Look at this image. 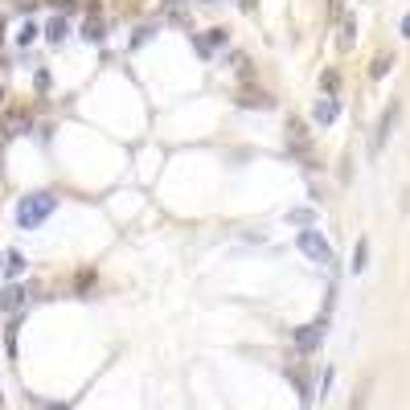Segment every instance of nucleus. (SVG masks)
Instances as JSON below:
<instances>
[{
    "instance_id": "nucleus-1",
    "label": "nucleus",
    "mask_w": 410,
    "mask_h": 410,
    "mask_svg": "<svg viewBox=\"0 0 410 410\" xmlns=\"http://www.w3.org/2000/svg\"><path fill=\"white\" fill-rule=\"evenodd\" d=\"M53 210H58V197L53 193H29L17 201V226L21 230H37Z\"/></svg>"
},
{
    "instance_id": "nucleus-2",
    "label": "nucleus",
    "mask_w": 410,
    "mask_h": 410,
    "mask_svg": "<svg viewBox=\"0 0 410 410\" xmlns=\"http://www.w3.org/2000/svg\"><path fill=\"white\" fill-rule=\"evenodd\" d=\"M398 115H402V103L394 98L386 111H382V120H378V127H373V140H369V156L378 160L382 156V148H386V140H390V132L398 127Z\"/></svg>"
},
{
    "instance_id": "nucleus-3",
    "label": "nucleus",
    "mask_w": 410,
    "mask_h": 410,
    "mask_svg": "<svg viewBox=\"0 0 410 410\" xmlns=\"http://www.w3.org/2000/svg\"><path fill=\"white\" fill-rule=\"evenodd\" d=\"M295 246H300V250H304L312 263H320V267L333 263V250H328V242H324V234H320V230H300Z\"/></svg>"
},
{
    "instance_id": "nucleus-4",
    "label": "nucleus",
    "mask_w": 410,
    "mask_h": 410,
    "mask_svg": "<svg viewBox=\"0 0 410 410\" xmlns=\"http://www.w3.org/2000/svg\"><path fill=\"white\" fill-rule=\"evenodd\" d=\"M324 328H328V320H324V316H320V320H312V324H304V328H295V349L312 353L316 345H320V337H324Z\"/></svg>"
},
{
    "instance_id": "nucleus-5",
    "label": "nucleus",
    "mask_w": 410,
    "mask_h": 410,
    "mask_svg": "<svg viewBox=\"0 0 410 410\" xmlns=\"http://www.w3.org/2000/svg\"><path fill=\"white\" fill-rule=\"evenodd\" d=\"M288 148L291 152H300L304 160H312V140H308V127H304L300 120L288 123Z\"/></svg>"
},
{
    "instance_id": "nucleus-6",
    "label": "nucleus",
    "mask_w": 410,
    "mask_h": 410,
    "mask_svg": "<svg viewBox=\"0 0 410 410\" xmlns=\"http://www.w3.org/2000/svg\"><path fill=\"white\" fill-rule=\"evenodd\" d=\"M238 107H246V111H271L275 98L267 95V91H259V87H242L238 91Z\"/></svg>"
},
{
    "instance_id": "nucleus-7",
    "label": "nucleus",
    "mask_w": 410,
    "mask_h": 410,
    "mask_svg": "<svg viewBox=\"0 0 410 410\" xmlns=\"http://www.w3.org/2000/svg\"><path fill=\"white\" fill-rule=\"evenodd\" d=\"M25 300H29V291L17 288V283H8V288L0 291V308H4L8 316H17V312H21V308H25Z\"/></svg>"
},
{
    "instance_id": "nucleus-8",
    "label": "nucleus",
    "mask_w": 410,
    "mask_h": 410,
    "mask_svg": "<svg viewBox=\"0 0 410 410\" xmlns=\"http://www.w3.org/2000/svg\"><path fill=\"white\" fill-rule=\"evenodd\" d=\"M337 120H340V98L337 95L320 98V103H316V123H324V127H328V123H337Z\"/></svg>"
},
{
    "instance_id": "nucleus-9",
    "label": "nucleus",
    "mask_w": 410,
    "mask_h": 410,
    "mask_svg": "<svg viewBox=\"0 0 410 410\" xmlns=\"http://www.w3.org/2000/svg\"><path fill=\"white\" fill-rule=\"evenodd\" d=\"M230 41V33L226 29H210L205 37H193V46H197V53H214L217 46H226Z\"/></svg>"
},
{
    "instance_id": "nucleus-10",
    "label": "nucleus",
    "mask_w": 410,
    "mask_h": 410,
    "mask_svg": "<svg viewBox=\"0 0 410 410\" xmlns=\"http://www.w3.org/2000/svg\"><path fill=\"white\" fill-rule=\"evenodd\" d=\"M66 37H70V21H66V17H53V21L46 25V41L49 46H62Z\"/></svg>"
},
{
    "instance_id": "nucleus-11",
    "label": "nucleus",
    "mask_w": 410,
    "mask_h": 410,
    "mask_svg": "<svg viewBox=\"0 0 410 410\" xmlns=\"http://www.w3.org/2000/svg\"><path fill=\"white\" fill-rule=\"evenodd\" d=\"M25 127H29V111H8V120H4V136H21Z\"/></svg>"
},
{
    "instance_id": "nucleus-12",
    "label": "nucleus",
    "mask_w": 410,
    "mask_h": 410,
    "mask_svg": "<svg viewBox=\"0 0 410 410\" xmlns=\"http://www.w3.org/2000/svg\"><path fill=\"white\" fill-rule=\"evenodd\" d=\"M353 41H357V21H353V17H340V37H337V46H340V49H353Z\"/></svg>"
},
{
    "instance_id": "nucleus-13",
    "label": "nucleus",
    "mask_w": 410,
    "mask_h": 410,
    "mask_svg": "<svg viewBox=\"0 0 410 410\" xmlns=\"http://www.w3.org/2000/svg\"><path fill=\"white\" fill-rule=\"evenodd\" d=\"M82 37H87L91 46H98V41L107 37V25H103V17H91V21L82 25Z\"/></svg>"
},
{
    "instance_id": "nucleus-14",
    "label": "nucleus",
    "mask_w": 410,
    "mask_h": 410,
    "mask_svg": "<svg viewBox=\"0 0 410 410\" xmlns=\"http://www.w3.org/2000/svg\"><path fill=\"white\" fill-rule=\"evenodd\" d=\"M21 271H25V255H21V250H8V255H4V275H8V279H17Z\"/></svg>"
},
{
    "instance_id": "nucleus-15",
    "label": "nucleus",
    "mask_w": 410,
    "mask_h": 410,
    "mask_svg": "<svg viewBox=\"0 0 410 410\" xmlns=\"http://www.w3.org/2000/svg\"><path fill=\"white\" fill-rule=\"evenodd\" d=\"M390 66H394V53H386V49H382V53L373 58V66H369V78H386Z\"/></svg>"
},
{
    "instance_id": "nucleus-16",
    "label": "nucleus",
    "mask_w": 410,
    "mask_h": 410,
    "mask_svg": "<svg viewBox=\"0 0 410 410\" xmlns=\"http://www.w3.org/2000/svg\"><path fill=\"white\" fill-rule=\"evenodd\" d=\"M365 259H369V242L357 238V246H353V271H357V275L365 271Z\"/></svg>"
},
{
    "instance_id": "nucleus-17",
    "label": "nucleus",
    "mask_w": 410,
    "mask_h": 410,
    "mask_svg": "<svg viewBox=\"0 0 410 410\" xmlns=\"http://www.w3.org/2000/svg\"><path fill=\"white\" fill-rule=\"evenodd\" d=\"M320 87H324V95H337V91H340V74L337 70H324V74H320Z\"/></svg>"
},
{
    "instance_id": "nucleus-18",
    "label": "nucleus",
    "mask_w": 410,
    "mask_h": 410,
    "mask_svg": "<svg viewBox=\"0 0 410 410\" xmlns=\"http://www.w3.org/2000/svg\"><path fill=\"white\" fill-rule=\"evenodd\" d=\"M37 33H41L37 25H33V21H25V25H21V33H17V41H21V46H29V41H33Z\"/></svg>"
},
{
    "instance_id": "nucleus-19",
    "label": "nucleus",
    "mask_w": 410,
    "mask_h": 410,
    "mask_svg": "<svg viewBox=\"0 0 410 410\" xmlns=\"http://www.w3.org/2000/svg\"><path fill=\"white\" fill-rule=\"evenodd\" d=\"M226 62H230V66H234V70H238V74H246V70H250V62H246V53H230Z\"/></svg>"
},
{
    "instance_id": "nucleus-20",
    "label": "nucleus",
    "mask_w": 410,
    "mask_h": 410,
    "mask_svg": "<svg viewBox=\"0 0 410 410\" xmlns=\"http://www.w3.org/2000/svg\"><path fill=\"white\" fill-rule=\"evenodd\" d=\"M288 222H291V226H295V222H300V226H308V222H312V214H308V210H291Z\"/></svg>"
},
{
    "instance_id": "nucleus-21",
    "label": "nucleus",
    "mask_w": 410,
    "mask_h": 410,
    "mask_svg": "<svg viewBox=\"0 0 410 410\" xmlns=\"http://www.w3.org/2000/svg\"><path fill=\"white\" fill-rule=\"evenodd\" d=\"M58 13H78V0H49Z\"/></svg>"
},
{
    "instance_id": "nucleus-22",
    "label": "nucleus",
    "mask_w": 410,
    "mask_h": 410,
    "mask_svg": "<svg viewBox=\"0 0 410 410\" xmlns=\"http://www.w3.org/2000/svg\"><path fill=\"white\" fill-rule=\"evenodd\" d=\"M349 410H365V390H357V394H353V402H349Z\"/></svg>"
},
{
    "instance_id": "nucleus-23",
    "label": "nucleus",
    "mask_w": 410,
    "mask_h": 410,
    "mask_svg": "<svg viewBox=\"0 0 410 410\" xmlns=\"http://www.w3.org/2000/svg\"><path fill=\"white\" fill-rule=\"evenodd\" d=\"M37 410H70V402H37Z\"/></svg>"
},
{
    "instance_id": "nucleus-24",
    "label": "nucleus",
    "mask_w": 410,
    "mask_h": 410,
    "mask_svg": "<svg viewBox=\"0 0 410 410\" xmlns=\"http://www.w3.org/2000/svg\"><path fill=\"white\" fill-rule=\"evenodd\" d=\"M328 17H333V21H340V0H328Z\"/></svg>"
},
{
    "instance_id": "nucleus-25",
    "label": "nucleus",
    "mask_w": 410,
    "mask_h": 410,
    "mask_svg": "<svg viewBox=\"0 0 410 410\" xmlns=\"http://www.w3.org/2000/svg\"><path fill=\"white\" fill-rule=\"evenodd\" d=\"M402 37H410V13L402 17Z\"/></svg>"
},
{
    "instance_id": "nucleus-26",
    "label": "nucleus",
    "mask_w": 410,
    "mask_h": 410,
    "mask_svg": "<svg viewBox=\"0 0 410 410\" xmlns=\"http://www.w3.org/2000/svg\"><path fill=\"white\" fill-rule=\"evenodd\" d=\"M242 8H246V13H255V0H242Z\"/></svg>"
},
{
    "instance_id": "nucleus-27",
    "label": "nucleus",
    "mask_w": 410,
    "mask_h": 410,
    "mask_svg": "<svg viewBox=\"0 0 410 410\" xmlns=\"http://www.w3.org/2000/svg\"><path fill=\"white\" fill-rule=\"evenodd\" d=\"M0 46H4V13H0Z\"/></svg>"
},
{
    "instance_id": "nucleus-28",
    "label": "nucleus",
    "mask_w": 410,
    "mask_h": 410,
    "mask_svg": "<svg viewBox=\"0 0 410 410\" xmlns=\"http://www.w3.org/2000/svg\"><path fill=\"white\" fill-rule=\"evenodd\" d=\"M0 103H4V82H0Z\"/></svg>"
},
{
    "instance_id": "nucleus-29",
    "label": "nucleus",
    "mask_w": 410,
    "mask_h": 410,
    "mask_svg": "<svg viewBox=\"0 0 410 410\" xmlns=\"http://www.w3.org/2000/svg\"><path fill=\"white\" fill-rule=\"evenodd\" d=\"M165 4H177V0H165Z\"/></svg>"
},
{
    "instance_id": "nucleus-30",
    "label": "nucleus",
    "mask_w": 410,
    "mask_h": 410,
    "mask_svg": "<svg viewBox=\"0 0 410 410\" xmlns=\"http://www.w3.org/2000/svg\"><path fill=\"white\" fill-rule=\"evenodd\" d=\"M0 402H4V398H0Z\"/></svg>"
}]
</instances>
